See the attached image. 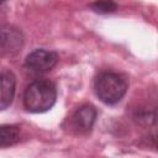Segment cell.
I'll use <instances>...</instances> for the list:
<instances>
[{
    "label": "cell",
    "instance_id": "3957f363",
    "mask_svg": "<svg viewBox=\"0 0 158 158\" xmlns=\"http://www.w3.org/2000/svg\"><path fill=\"white\" fill-rule=\"evenodd\" d=\"M57 62L58 56L56 52L38 48L27 54L25 59V65L35 73H46L53 69Z\"/></svg>",
    "mask_w": 158,
    "mask_h": 158
},
{
    "label": "cell",
    "instance_id": "52a82bcc",
    "mask_svg": "<svg viewBox=\"0 0 158 158\" xmlns=\"http://www.w3.org/2000/svg\"><path fill=\"white\" fill-rule=\"evenodd\" d=\"M20 141V128L15 125H2L0 127V146L2 148L12 146Z\"/></svg>",
    "mask_w": 158,
    "mask_h": 158
},
{
    "label": "cell",
    "instance_id": "5b68a950",
    "mask_svg": "<svg viewBox=\"0 0 158 158\" xmlns=\"http://www.w3.org/2000/svg\"><path fill=\"white\" fill-rule=\"evenodd\" d=\"M23 44V36L14 26H2L1 28V52L2 54L14 56L16 54Z\"/></svg>",
    "mask_w": 158,
    "mask_h": 158
},
{
    "label": "cell",
    "instance_id": "277c9868",
    "mask_svg": "<svg viewBox=\"0 0 158 158\" xmlns=\"http://www.w3.org/2000/svg\"><path fill=\"white\" fill-rule=\"evenodd\" d=\"M96 120V109L93 105L85 104L77 109L70 117V126L78 133H86L93 128Z\"/></svg>",
    "mask_w": 158,
    "mask_h": 158
},
{
    "label": "cell",
    "instance_id": "9c48e42d",
    "mask_svg": "<svg viewBox=\"0 0 158 158\" xmlns=\"http://www.w3.org/2000/svg\"><path fill=\"white\" fill-rule=\"evenodd\" d=\"M154 143H156V147L158 148V136H156V137H154Z\"/></svg>",
    "mask_w": 158,
    "mask_h": 158
},
{
    "label": "cell",
    "instance_id": "6da1fadb",
    "mask_svg": "<svg viewBox=\"0 0 158 158\" xmlns=\"http://www.w3.org/2000/svg\"><path fill=\"white\" fill-rule=\"evenodd\" d=\"M57 100L56 85L44 79H38L27 85L23 91L22 101L27 111L41 114L51 110Z\"/></svg>",
    "mask_w": 158,
    "mask_h": 158
},
{
    "label": "cell",
    "instance_id": "7a4b0ae2",
    "mask_svg": "<svg viewBox=\"0 0 158 158\" xmlns=\"http://www.w3.org/2000/svg\"><path fill=\"white\" fill-rule=\"evenodd\" d=\"M127 88V79L115 72L100 73L94 83V90L96 96L106 105L117 104L125 96Z\"/></svg>",
    "mask_w": 158,
    "mask_h": 158
},
{
    "label": "cell",
    "instance_id": "ba28073f",
    "mask_svg": "<svg viewBox=\"0 0 158 158\" xmlns=\"http://www.w3.org/2000/svg\"><path fill=\"white\" fill-rule=\"evenodd\" d=\"M89 6L93 11L98 14H110L117 10V5L112 1H95L91 2Z\"/></svg>",
    "mask_w": 158,
    "mask_h": 158
},
{
    "label": "cell",
    "instance_id": "8992f818",
    "mask_svg": "<svg viewBox=\"0 0 158 158\" xmlns=\"http://www.w3.org/2000/svg\"><path fill=\"white\" fill-rule=\"evenodd\" d=\"M16 88V77L10 70L1 72V98H0V109H7L14 99Z\"/></svg>",
    "mask_w": 158,
    "mask_h": 158
}]
</instances>
